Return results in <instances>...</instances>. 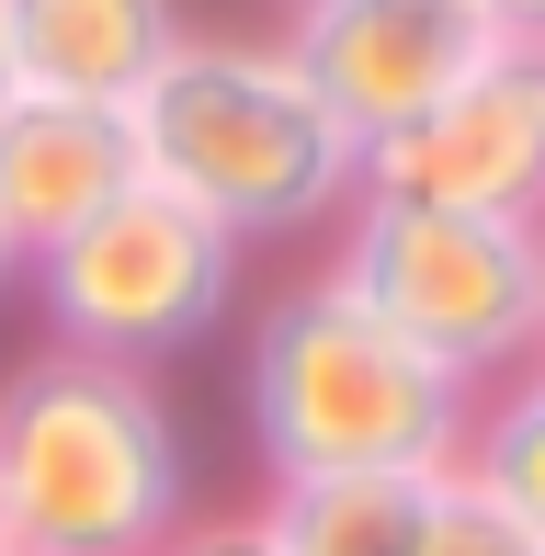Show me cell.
Wrapping results in <instances>:
<instances>
[{
	"mask_svg": "<svg viewBox=\"0 0 545 556\" xmlns=\"http://www.w3.org/2000/svg\"><path fill=\"white\" fill-rule=\"evenodd\" d=\"M0 556H35V545H0Z\"/></svg>",
	"mask_w": 545,
	"mask_h": 556,
	"instance_id": "obj_17",
	"label": "cell"
},
{
	"mask_svg": "<svg viewBox=\"0 0 545 556\" xmlns=\"http://www.w3.org/2000/svg\"><path fill=\"white\" fill-rule=\"evenodd\" d=\"M432 477H318V489H272V556H420Z\"/></svg>",
	"mask_w": 545,
	"mask_h": 556,
	"instance_id": "obj_10",
	"label": "cell"
},
{
	"mask_svg": "<svg viewBox=\"0 0 545 556\" xmlns=\"http://www.w3.org/2000/svg\"><path fill=\"white\" fill-rule=\"evenodd\" d=\"M0 545H12V522H0Z\"/></svg>",
	"mask_w": 545,
	"mask_h": 556,
	"instance_id": "obj_18",
	"label": "cell"
},
{
	"mask_svg": "<svg viewBox=\"0 0 545 556\" xmlns=\"http://www.w3.org/2000/svg\"><path fill=\"white\" fill-rule=\"evenodd\" d=\"M126 125H137V170L170 205H193L216 239H284V227L353 205L364 148L295 80L284 46L182 35L160 58V80L126 103Z\"/></svg>",
	"mask_w": 545,
	"mask_h": 556,
	"instance_id": "obj_2",
	"label": "cell"
},
{
	"mask_svg": "<svg viewBox=\"0 0 545 556\" xmlns=\"http://www.w3.org/2000/svg\"><path fill=\"white\" fill-rule=\"evenodd\" d=\"M330 285L376 330H398L420 364H443L466 397H489V375H523L534 341H545V227L534 216H432V205L353 193Z\"/></svg>",
	"mask_w": 545,
	"mask_h": 556,
	"instance_id": "obj_4",
	"label": "cell"
},
{
	"mask_svg": "<svg viewBox=\"0 0 545 556\" xmlns=\"http://www.w3.org/2000/svg\"><path fill=\"white\" fill-rule=\"evenodd\" d=\"M23 273H35V307H46V330H58V352L148 375L160 352H193L216 330V307H228V285H239V239H216L193 205H170L160 182H137L126 205H103L80 239H58Z\"/></svg>",
	"mask_w": 545,
	"mask_h": 556,
	"instance_id": "obj_5",
	"label": "cell"
},
{
	"mask_svg": "<svg viewBox=\"0 0 545 556\" xmlns=\"http://www.w3.org/2000/svg\"><path fill=\"white\" fill-rule=\"evenodd\" d=\"M455 477H466L478 500H500V511L545 522V397H534V387H511L500 409H478V432H466Z\"/></svg>",
	"mask_w": 545,
	"mask_h": 556,
	"instance_id": "obj_11",
	"label": "cell"
},
{
	"mask_svg": "<svg viewBox=\"0 0 545 556\" xmlns=\"http://www.w3.org/2000/svg\"><path fill=\"white\" fill-rule=\"evenodd\" d=\"M160 556H272V522L262 511H216V522H182Z\"/></svg>",
	"mask_w": 545,
	"mask_h": 556,
	"instance_id": "obj_13",
	"label": "cell"
},
{
	"mask_svg": "<svg viewBox=\"0 0 545 556\" xmlns=\"http://www.w3.org/2000/svg\"><path fill=\"white\" fill-rule=\"evenodd\" d=\"M420 556H545V522L478 500L466 477H432V511H420Z\"/></svg>",
	"mask_w": 545,
	"mask_h": 556,
	"instance_id": "obj_12",
	"label": "cell"
},
{
	"mask_svg": "<svg viewBox=\"0 0 545 556\" xmlns=\"http://www.w3.org/2000/svg\"><path fill=\"white\" fill-rule=\"evenodd\" d=\"M353 193L432 216H534L545 205V46H500L443 103L353 160Z\"/></svg>",
	"mask_w": 545,
	"mask_h": 556,
	"instance_id": "obj_6",
	"label": "cell"
},
{
	"mask_svg": "<svg viewBox=\"0 0 545 556\" xmlns=\"http://www.w3.org/2000/svg\"><path fill=\"white\" fill-rule=\"evenodd\" d=\"M251 432L272 489H318V477H455L478 397L443 364H420L398 330L353 307L318 273L251 330Z\"/></svg>",
	"mask_w": 545,
	"mask_h": 556,
	"instance_id": "obj_3",
	"label": "cell"
},
{
	"mask_svg": "<svg viewBox=\"0 0 545 556\" xmlns=\"http://www.w3.org/2000/svg\"><path fill=\"white\" fill-rule=\"evenodd\" d=\"M478 12H489V23H500V35H511V46H534V35H545V0H478Z\"/></svg>",
	"mask_w": 545,
	"mask_h": 556,
	"instance_id": "obj_14",
	"label": "cell"
},
{
	"mask_svg": "<svg viewBox=\"0 0 545 556\" xmlns=\"http://www.w3.org/2000/svg\"><path fill=\"white\" fill-rule=\"evenodd\" d=\"M500 46L511 35L478 0H295L284 12L295 80L330 103V125L353 148L398 137L420 103H443V91H455L466 68H489Z\"/></svg>",
	"mask_w": 545,
	"mask_h": 556,
	"instance_id": "obj_7",
	"label": "cell"
},
{
	"mask_svg": "<svg viewBox=\"0 0 545 556\" xmlns=\"http://www.w3.org/2000/svg\"><path fill=\"white\" fill-rule=\"evenodd\" d=\"M182 35H193L182 0H0L12 80L58 91V103H114V114L160 80V58Z\"/></svg>",
	"mask_w": 545,
	"mask_h": 556,
	"instance_id": "obj_9",
	"label": "cell"
},
{
	"mask_svg": "<svg viewBox=\"0 0 545 556\" xmlns=\"http://www.w3.org/2000/svg\"><path fill=\"white\" fill-rule=\"evenodd\" d=\"M12 285H23V250H12V239H0V295H12Z\"/></svg>",
	"mask_w": 545,
	"mask_h": 556,
	"instance_id": "obj_16",
	"label": "cell"
},
{
	"mask_svg": "<svg viewBox=\"0 0 545 556\" xmlns=\"http://www.w3.org/2000/svg\"><path fill=\"white\" fill-rule=\"evenodd\" d=\"M23 103V80H12V46H0V114H12Z\"/></svg>",
	"mask_w": 545,
	"mask_h": 556,
	"instance_id": "obj_15",
	"label": "cell"
},
{
	"mask_svg": "<svg viewBox=\"0 0 545 556\" xmlns=\"http://www.w3.org/2000/svg\"><path fill=\"white\" fill-rule=\"evenodd\" d=\"M0 522L35 556H160L193 522V443L126 364L35 352L0 375Z\"/></svg>",
	"mask_w": 545,
	"mask_h": 556,
	"instance_id": "obj_1",
	"label": "cell"
},
{
	"mask_svg": "<svg viewBox=\"0 0 545 556\" xmlns=\"http://www.w3.org/2000/svg\"><path fill=\"white\" fill-rule=\"evenodd\" d=\"M148 182L137 170V125L114 103H58V91H23L0 114V239L23 262H46L58 239H80L103 205H126Z\"/></svg>",
	"mask_w": 545,
	"mask_h": 556,
	"instance_id": "obj_8",
	"label": "cell"
}]
</instances>
